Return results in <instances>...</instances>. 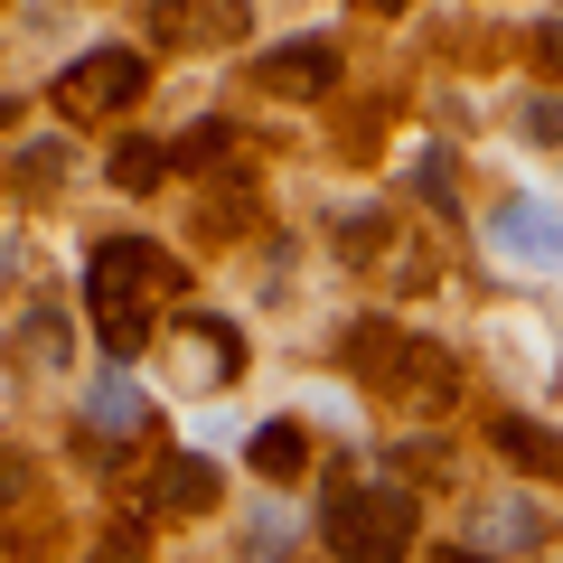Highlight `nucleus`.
I'll return each instance as SVG.
<instances>
[{
  "label": "nucleus",
  "mask_w": 563,
  "mask_h": 563,
  "mask_svg": "<svg viewBox=\"0 0 563 563\" xmlns=\"http://www.w3.org/2000/svg\"><path fill=\"white\" fill-rule=\"evenodd\" d=\"M536 544H544V507L536 498H498L479 517V554L488 563H498V554H536Z\"/></svg>",
  "instance_id": "1a4fd4ad"
},
{
  "label": "nucleus",
  "mask_w": 563,
  "mask_h": 563,
  "mask_svg": "<svg viewBox=\"0 0 563 563\" xmlns=\"http://www.w3.org/2000/svg\"><path fill=\"white\" fill-rule=\"evenodd\" d=\"M29 488H38V461H29V451H10V442H0V517H10V507H20Z\"/></svg>",
  "instance_id": "2eb2a0df"
},
{
  "label": "nucleus",
  "mask_w": 563,
  "mask_h": 563,
  "mask_svg": "<svg viewBox=\"0 0 563 563\" xmlns=\"http://www.w3.org/2000/svg\"><path fill=\"white\" fill-rule=\"evenodd\" d=\"M85 432H122V442L151 432V395H141L132 376H103L95 395H85Z\"/></svg>",
  "instance_id": "9d476101"
},
{
  "label": "nucleus",
  "mask_w": 563,
  "mask_h": 563,
  "mask_svg": "<svg viewBox=\"0 0 563 563\" xmlns=\"http://www.w3.org/2000/svg\"><path fill=\"white\" fill-rule=\"evenodd\" d=\"M339 244H347V254H376V217H366V207H357V217H339Z\"/></svg>",
  "instance_id": "a211bd4d"
},
{
  "label": "nucleus",
  "mask_w": 563,
  "mask_h": 563,
  "mask_svg": "<svg viewBox=\"0 0 563 563\" xmlns=\"http://www.w3.org/2000/svg\"><path fill=\"white\" fill-rule=\"evenodd\" d=\"M244 470H254V479H301L310 470V432L301 422H254V432H244Z\"/></svg>",
  "instance_id": "0eeeda50"
},
{
  "label": "nucleus",
  "mask_w": 563,
  "mask_h": 563,
  "mask_svg": "<svg viewBox=\"0 0 563 563\" xmlns=\"http://www.w3.org/2000/svg\"><path fill=\"white\" fill-rule=\"evenodd\" d=\"M244 217H254V179L225 169V179L207 188V235H244Z\"/></svg>",
  "instance_id": "4468645a"
},
{
  "label": "nucleus",
  "mask_w": 563,
  "mask_h": 563,
  "mask_svg": "<svg viewBox=\"0 0 563 563\" xmlns=\"http://www.w3.org/2000/svg\"><path fill=\"white\" fill-rule=\"evenodd\" d=\"M320 536L339 563H404L413 554V488L395 479H329Z\"/></svg>",
  "instance_id": "f03ea898"
},
{
  "label": "nucleus",
  "mask_w": 563,
  "mask_h": 563,
  "mask_svg": "<svg viewBox=\"0 0 563 563\" xmlns=\"http://www.w3.org/2000/svg\"><path fill=\"white\" fill-rule=\"evenodd\" d=\"M254 85H263V95H282V103L329 95V85H339V38H282V47H263Z\"/></svg>",
  "instance_id": "39448f33"
},
{
  "label": "nucleus",
  "mask_w": 563,
  "mask_h": 563,
  "mask_svg": "<svg viewBox=\"0 0 563 563\" xmlns=\"http://www.w3.org/2000/svg\"><path fill=\"white\" fill-rule=\"evenodd\" d=\"M488 442H498L507 461L526 470V479H563V432H554V422H536V413H498V422H488Z\"/></svg>",
  "instance_id": "423d86ee"
},
{
  "label": "nucleus",
  "mask_w": 563,
  "mask_h": 563,
  "mask_svg": "<svg viewBox=\"0 0 563 563\" xmlns=\"http://www.w3.org/2000/svg\"><path fill=\"white\" fill-rule=\"evenodd\" d=\"M282 554H291V526H282V517H263L254 536H244V563H282Z\"/></svg>",
  "instance_id": "dca6fc26"
},
{
  "label": "nucleus",
  "mask_w": 563,
  "mask_h": 563,
  "mask_svg": "<svg viewBox=\"0 0 563 563\" xmlns=\"http://www.w3.org/2000/svg\"><path fill=\"white\" fill-rule=\"evenodd\" d=\"M161 507H179V517H198V507H217L225 498V479H217V461H198V451H169L161 461V488H151Z\"/></svg>",
  "instance_id": "6e6552de"
},
{
  "label": "nucleus",
  "mask_w": 563,
  "mask_h": 563,
  "mask_svg": "<svg viewBox=\"0 0 563 563\" xmlns=\"http://www.w3.org/2000/svg\"><path fill=\"white\" fill-rule=\"evenodd\" d=\"M10 357H20V366H66V357H76V329H66V310L38 301L20 329H10Z\"/></svg>",
  "instance_id": "9b49d317"
},
{
  "label": "nucleus",
  "mask_w": 563,
  "mask_h": 563,
  "mask_svg": "<svg viewBox=\"0 0 563 563\" xmlns=\"http://www.w3.org/2000/svg\"><path fill=\"white\" fill-rule=\"evenodd\" d=\"M432 563H488V554H470V544H442V554H432Z\"/></svg>",
  "instance_id": "aec40b11"
},
{
  "label": "nucleus",
  "mask_w": 563,
  "mask_h": 563,
  "mask_svg": "<svg viewBox=\"0 0 563 563\" xmlns=\"http://www.w3.org/2000/svg\"><path fill=\"white\" fill-rule=\"evenodd\" d=\"M526 141H563V95H536V103H526Z\"/></svg>",
  "instance_id": "f3484780"
},
{
  "label": "nucleus",
  "mask_w": 563,
  "mask_h": 563,
  "mask_svg": "<svg viewBox=\"0 0 563 563\" xmlns=\"http://www.w3.org/2000/svg\"><path fill=\"white\" fill-rule=\"evenodd\" d=\"M141 85H151V57H141V47H85L57 76V113L103 122V113H122V103H141Z\"/></svg>",
  "instance_id": "7ed1b4c3"
},
{
  "label": "nucleus",
  "mask_w": 563,
  "mask_h": 563,
  "mask_svg": "<svg viewBox=\"0 0 563 563\" xmlns=\"http://www.w3.org/2000/svg\"><path fill=\"white\" fill-rule=\"evenodd\" d=\"M488 254L526 263V273H563V207L544 198H498L488 207Z\"/></svg>",
  "instance_id": "20e7f679"
},
{
  "label": "nucleus",
  "mask_w": 563,
  "mask_h": 563,
  "mask_svg": "<svg viewBox=\"0 0 563 563\" xmlns=\"http://www.w3.org/2000/svg\"><path fill=\"white\" fill-rule=\"evenodd\" d=\"M536 57H544V66H563V20H544V29H536Z\"/></svg>",
  "instance_id": "6ab92c4d"
},
{
  "label": "nucleus",
  "mask_w": 563,
  "mask_h": 563,
  "mask_svg": "<svg viewBox=\"0 0 563 563\" xmlns=\"http://www.w3.org/2000/svg\"><path fill=\"white\" fill-rule=\"evenodd\" d=\"M225 151H235V122H188L179 141H169V169H225Z\"/></svg>",
  "instance_id": "ddd939ff"
},
{
  "label": "nucleus",
  "mask_w": 563,
  "mask_h": 563,
  "mask_svg": "<svg viewBox=\"0 0 563 563\" xmlns=\"http://www.w3.org/2000/svg\"><path fill=\"white\" fill-rule=\"evenodd\" d=\"M169 254L151 235H103L95 254H85V301H95V329L113 357H132L151 329H161V301H169Z\"/></svg>",
  "instance_id": "f257e3e1"
},
{
  "label": "nucleus",
  "mask_w": 563,
  "mask_h": 563,
  "mask_svg": "<svg viewBox=\"0 0 563 563\" xmlns=\"http://www.w3.org/2000/svg\"><path fill=\"white\" fill-rule=\"evenodd\" d=\"M103 169H113V188H132V198H141V188H161V179H169V141H141V132H122Z\"/></svg>",
  "instance_id": "f8f14e48"
}]
</instances>
